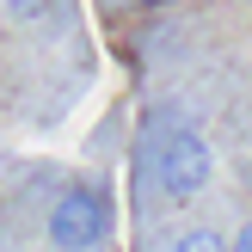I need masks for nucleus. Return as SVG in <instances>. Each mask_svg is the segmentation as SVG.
<instances>
[{
    "label": "nucleus",
    "mask_w": 252,
    "mask_h": 252,
    "mask_svg": "<svg viewBox=\"0 0 252 252\" xmlns=\"http://www.w3.org/2000/svg\"><path fill=\"white\" fill-rule=\"evenodd\" d=\"M234 252H252V221H246L240 234H234Z\"/></svg>",
    "instance_id": "obj_5"
},
{
    "label": "nucleus",
    "mask_w": 252,
    "mask_h": 252,
    "mask_svg": "<svg viewBox=\"0 0 252 252\" xmlns=\"http://www.w3.org/2000/svg\"><path fill=\"white\" fill-rule=\"evenodd\" d=\"M105 228H111V203L93 191V185L62 191L56 209H49V240H56L62 252H93L98 240H105Z\"/></svg>",
    "instance_id": "obj_1"
},
{
    "label": "nucleus",
    "mask_w": 252,
    "mask_h": 252,
    "mask_svg": "<svg viewBox=\"0 0 252 252\" xmlns=\"http://www.w3.org/2000/svg\"><path fill=\"white\" fill-rule=\"evenodd\" d=\"M209 172H216V154H209L203 135H191V129H166L160 135V185H166V197L191 203L209 185Z\"/></svg>",
    "instance_id": "obj_2"
},
{
    "label": "nucleus",
    "mask_w": 252,
    "mask_h": 252,
    "mask_svg": "<svg viewBox=\"0 0 252 252\" xmlns=\"http://www.w3.org/2000/svg\"><path fill=\"white\" fill-rule=\"evenodd\" d=\"M172 252H234V246L221 240L216 228H191V234H179V240H172Z\"/></svg>",
    "instance_id": "obj_4"
},
{
    "label": "nucleus",
    "mask_w": 252,
    "mask_h": 252,
    "mask_svg": "<svg viewBox=\"0 0 252 252\" xmlns=\"http://www.w3.org/2000/svg\"><path fill=\"white\" fill-rule=\"evenodd\" d=\"M135 6H160V0H135Z\"/></svg>",
    "instance_id": "obj_6"
},
{
    "label": "nucleus",
    "mask_w": 252,
    "mask_h": 252,
    "mask_svg": "<svg viewBox=\"0 0 252 252\" xmlns=\"http://www.w3.org/2000/svg\"><path fill=\"white\" fill-rule=\"evenodd\" d=\"M62 0H0V12H6L12 25H37V19H49Z\"/></svg>",
    "instance_id": "obj_3"
}]
</instances>
